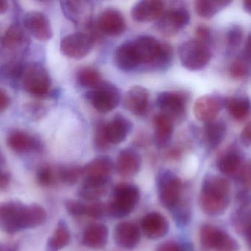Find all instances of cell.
I'll use <instances>...</instances> for the list:
<instances>
[{
	"mask_svg": "<svg viewBox=\"0 0 251 251\" xmlns=\"http://www.w3.org/2000/svg\"><path fill=\"white\" fill-rule=\"evenodd\" d=\"M230 200V183L222 176H206L202 181L199 202L205 214L212 217L223 214Z\"/></svg>",
	"mask_w": 251,
	"mask_h": 251,
	"instance_id": "1",
	"label": "cell"
},
{
	"mask_svg": "<svg viewBox=\"0 0 251 251\" xmlns=\"http://www.w3.org/2000/svg\"><path fill=\"white\" fill-rule=\"evenodd\" d=\"M111 201L106 205L107 214L114 218L128 216L140 200V191L136 185L122 183L114 189Z\"/></svg>",
	"mask_w": 251,
	"mask_h": 251,
	"instance_id": "2",
	"label": "cell"
},
{
	"mask_svg": "<svg viewBox=\"0 0 251 251\" xmlns=\"http://www.w3.org/2000/svg\"><path fill=\"white\" fill-rule=\"evenodd\" d=\"M30 45L28 33L20 23L11 25L1 40L0 58L23 59Z\"/></svg>",
	"mask_w": 251,
	"mask_h": 251,
	"instance_id": "3",
	"label": "cell"
},
{
	"mask_svg": "<svg viewBox=\"0 0 251 251\" xmlns=\"http://www.w3.org/2000/svg\"><path fill=\"white\" fill-rule=\"evenodd\" d=\"M178 53L182 66L190 71L202 70L212 57L210 47L197 39L182 44L179 48Z\"/></svg>",
	"mask_w": 251,
	"mask_h": 251,
	"instance_id": "4",
	"label": "cell"
},
{
	"mask_svg": "<svg viewBox=\"0 0 251 251\" xmlns=\"http://www.w3.org/2000/svg\"><path fill=\"white\" fill-rule=\"evenodd\" d=\"M51 78L48 70L39 63L26 65L21 79L23 89L36 98H44L49 93Z\"/></svg>",
	"mask_w": 251,
	"mask_h": 251,
	"instance_id": "5",
	"label": "cell"
},
{
	"mask_svg": "<svg viewBox=\"0 0 251 251\" xmlns=\"http://www.w3.org/2000/svg\"><path fill=\"white\" fill-rule=\"evenodd\" d=\"M157 188L160 202L173 211L181 202L183 184L178 176L170 170H161L157 177Z\"/></svg>",
	"mask_w": 251,
	"mask_h": 251,
	"instance_id": "6",
	"label": "cell"
},
{
	"mask_svg": "<svg viewBox=\"0 0 251 251\" xmlns=\"http://www.w3.org/2000/svg\"><path fill=\"white\" fill-rule=\"evenodd\" d=\"M85 97L92 106L100 113H108L120 104V90L109 82L102 81L93 89H89Z\"/></svg>",
	"mask_w": 251,
	"mask_h": 251,
	"instance_id": "7",
	"label": "cell"
},
{
	"mask_svg": "<svg viewBox=\"0 0 251 251\" xmlns=\"http://www.w3.org/2000/svg\"><path fill=\"white\" fill-rule=\"evenodd\" d=\"M25 208L18 201L0 202V229L9 234L24 230Z\"/></svg>",
	"mask_w": 251,
	"mask_h": 251,
	"instance_id": "8",
	"label": "cell"
},
{
	"mask_svg": "<svg viewBox=\"0 0 251 251\" xmlns=\"http://www.w3.org/2000/svg\"><path fill=\"white\" fill-rule=\"evenodd\" d=\"M190 22V15L184 8H172L164 11L156 20L155 27L165 36H176L183 30Z\"/></svg>",
	"mask_w": 251,
	"mask_h": 251,
	"instance_id": "9",
	"label": "cell"
},
{
	"mask_svg": "<svg viewBox=\"0 0 251 251\" xmlns=\"http://www.w3.org/2000/svg\"><path fill=\"white\" fill-rule=\"evenodd\" d=\"M95 43V40L89 33L76 32L63 38L60 48L65 56L80 59L90 53Z\"/></svg>",
	"mask_w": 251,
	"mask_h": 251,
	"instance_id": "10",
	"label": "cell"
},
{
	"mask_svg": "<svg viewBox=\"0 0 251 251\" xmlns=\"http://www.w3.org/2000/svg\"><path fill=\"white\" fill-rule=\"evenodd\" d=\"M156 105L161 114L175 120L183 118L186 111V95L179 92H163L158 95Z\"/></svg>",
	"mask_w": 251,
	"mask_h": 251,
	"instance_id": "11",
	"label": "cell"
},
{
	"mask_svg": "<svg viewBox=\"0 0 251 251\" xmlns=\"http://www.w3.org/2000/svg\"><path fill=\"white\" fill-rule=\"evenodd\" d=\"M225 106V100L217 95H206L201 97L194 104L193 111L197 120L208 123L217 120Z\"/></svg>",
	"mask_w": 251,
	"mask_h": 251,
	"instance_id": "12",
	"label": "cell"
},
{
	"mask_svg": "<svg viewBox=\"0 0 251 251\" xmlns=\"http://www.w3.org/2000/svg\"><path fill=\"white\" fill-rule=\"evenodd\" d=\"M23 27L38 40L46 42L52 39L50 22L45 14L39 11L27 13L23 18Z\"/></svg>",
	"mask_w": 251,
	"mask_h": 251,
	"instance_id": "13",
	"label": "cell"
},
{
	"mask_svg": "<svg viewBox=\"0 0 251 251\" xmlns=\"http://www.w3.org/2000/svg\"><path fill=\"white\" fill-rule=\"evenodd\" d=\"M96 26L100 33L113 37L120 36L126 30L124 17L114 8L104 10L98 17Z\"/></svg>",
	"mask_w": 251,
	"mask_h": 251,
	"instance_id": "14",
	"label": "cell"
},
{
	"mask_svg": "<svg viewBox=\"0 0 251 251\" xmlns=\"http://www.w3.org/2000/svg\"><path fill=\"white\" fill-rule=\"evenodd\" d=\"M132 42L139 65L145 64L152 67L159 55L161 43L150 36H139Z\"/></svg>",
	"mask_w": 251,
	"mask_h": 251,
	"instance_id": "15",
	"label": "cell"
},
{
	"mask_svg": "<svg viewBox=\"0 0 251 251\" xmlns=\"http://www.w3.org/2000/svg\"><path fill=\"white\" fill-rule=\"evenodd\" d=\"M61 8L67 20L76 25L87 27L92 23L91 5L85 1H62Z\"/></svg>",
	"mask_w": 251,
	"mask_h": 251,
	"instance_id": "16",
	"label": "cell"
},
{
	"mask_svg": "<svg viewBox=\"0 0 251 251\" xmlns=\"http://www.w3.org/2000/svg\"><path fill=\"white\" fill-rule=\"evenodd\" d=\"M114 239L117 246L124 249H133L140 242V227L132 222L119 223L114 228Z\"/></svg>",
	"mask_w": 251,
	"mask_h": 251,
	"instance_id": "17",
	"label": "cell"
},
{
	"mask_svg": "<svg viewBox=\"0 0 251 251\" xmlns=\"http://www.w3.org/2000/svg\"><path fill=\"white\" fill-rule=\"evenodd\" d=\"M164 2L159 0H142L133 5L131 17L138 23L156 21L164 13Z\"/></svg>",
	"mask_w": 251,
	"mask_h": 251,
	"instance_id": "18",
	"label": "cell"
},
{
	"mask_svg": "<svg viewBox=\"0 0 251 251\" xmlns=\"http://www.w3.org/2000/svg\"><path fill=\"white\" fill-rule=\"evenodd\" d=\"M170 228L166 217L158 212L146 214L141 222V229L148 239L155 240L167 234Z\"/></svg>",
	"mask_w": 251,
	"mask_h": 251,
	"instance_id": "19",
	"label": "cell"
},
{
	"mask_svg": "<svg viewBox=\"0 0 251 251\" xmlns=\"http://www.w3.org/2000/svg\"><path fill=\"white\" fill-rule=\"evenodd\" d=\"M133 128V124L121 114H117L113 120L105 124L104 132L110 145H118L126 140Z\"/></svg>",
	"mask_w": 251,
	"mask_h": 251,
	"instance_id": "20",
	"label": "cell"
},
{
	"mask_svg": "<svg viewBox=\"0 0 251 251\" xmlns=\"http://www.w3.org/2000/svg\"><path fill=\"white\" fill-rule=\"evenodd\" d=\"M149 103V92L141 86L132 87L126 92L123 99L125 108L131 114L142 116L145 114Z\"/></svg>",
	"mask_w": 251,
	"mask_h": 251,
	"instance_id": "21",
	"label": "cell"
},
{
	"mask_svg": "<svg viewBox=\"0 0 251 251\" xmlns=\"http://www.w3.org/2000/svg\"><path fill=\"white\" fill-rule=\"evenodd\" d=\"M141 166L142 158L139 152L132 148H126L119 153L115 168L120 176L129 177L137 174Z\"/></svg>",
	"mask_w": 251,
	"mask_h": 251,
	"instance_id": "22",
	"label": "cell"
},
{
	"mask_svg": "<svg viewBox=\"0 0 251 251\" xmlns=\"http://www.w3.org/2000/svg\"><path fill=\"white\" fill-rule=\"evenodd\" d=\"M7 143L12 151L18 153L38 151L42 148L40 141L22 130H13L7 139Z\"/></svg>",
	"mask_w": 251,
	"mask_h": 251,
	"instance_id": "23",
	"label": "cell"
},
{
	"mask_svg": "<svg viewBox=\"0 0 251 251\" xmlns=\"http://www.w3.org/2000/svg\"><path fill=\"white\" fill-rule=\"evenodd\" d=\"M154 143L158 149L167 148L174 131V122L164 114H157L153 120Z\"/></svg>",
	"mask_w": 251,
	"mask_h": 251,
	"instance_id": "24",
	"label": "cell"
},
{
	"mask_svg": "<svg viewBox=\"0 0 251 251\" xmlns=\"http://www.w3.org/2000/svg\"><path fill=\"white\" fill-rule=\"evenodd\" d=\"M114 61L116 67L122 71H133L139 67V61L132 41L122 44L116 49Z\"/></svg>",
	"mask_w": 251,
	"mask_h": 251,
	"instance_id": "25",
	"label": "cell"
},
{
	"mask_svg": "<svg viewBox=\"0 0 251 251\" xmlns=\"http://www.w3.org/2000/svg\"><path fill=\"white\" fill-rule=\"evenodd\" d=\"M108 230L102 223H95L86 227L83 232L82 243L92 249H102L106 245Z\"/></svg>",
	"mask_w": 251,
	"mask_h": 251,
	"instance_id": "26",
	"label": "cell"
},
{
	"mask_svg": "<svg viewBox=\"0 0 251 251\" xmlns=\"http://www.w3.org/2000/svg\"><path fill=\"white\" fill-rule=\"evenodd\" d=\"M114 168V163L109 157H97L83 167V176L85 177L111 179Z\"/></svg>",
	"mask_w": 251,
	"mask_h": 251,
	"instance_id": "27",
	"label": "cell"
},
{
	"mask_svg": "<svg viewBox=\"0 0 251 251\" xmlns=\"http://www.w3.org/2000/svg\"><path fill=\"white\" fill-rule=\"evenodd\" d=\"M227 127L223 120H215L205 123L203 127V138L210 149H215L224 140Z\"/></svg>",
	"mask_w": 251,
	"mask_h": 251,
	"instance_id": "28",
	"label": "cell"
},
{
	"mask_svg": "<svg viewBox=\"0 0 251 251\" xmlns=\"http://www.w3.org/2000/svg\"><path fill=\"white\" fill-rule=\"evenodd\" d=\"M242 166V158L236 148H230L219 158L217 167L226 176L237 175Z\"/></svg>",
	"mask_w": 251,
	"mask_h": 251,
	"instance_id": "29",
	"label": "cell"
},
{
	"mask_svg": "<svg viewBox=\"0 0 251 251\" xmlns=\"http://www.w3.org/2000/svg\"><path fill=\"white\" fill-rule=\"evenodd\" d=\"M225 106L234 120L243 121L251 111V102L247 97H232L225 100Z\"/></svg>",
	"mask_w": 251,
	"mask_h": 251,
	"instance_id": "30",
	"label": "cell"
},
{
	"mask_svg": "<svg viewBox=\"0 0 251 251\" xmlns=\"http://www.w3.org/2000/svg\"><path fill=\"white\" fill-rule=\"evenodd\" d=\"M231 3V1L220 0H198L195 2V8L198 15L205 19H211L223 11L226 7Z\"/></svg>",
	"mask_w": 251,
	"mask_h": 251,
	"instance_id": "31",
	"label": "cell"
},
{
	"mask_svg": "<svg viewBox=\"0 0 251 251\" xmlns=\"http://www.w3.org/2000/svg\"><path fill=\"white\" fill-rule=\"evenodd\" d=\"M48 214L43 207L37 204L25 205L24 228H35L46 222Z\"/></svg>",
	"mask_w": 251,
	"mask_h": 251,
	"instance_id": "32",
	"label": "cell"
},
{
	"mask_svg": "<svg viewBox=\"0 0 251 251\" xmlns=\"http://www.w3.org/2000/svg\"><path fill=\"white\" fill-rule=\"evenodd\" d=\"M70 241L71 235L70 230L66 223L61 220L58 223L55 233L52 237L50 238L48 247L51 251H57L67 247L70 243Z\"/></svg>",
	"mask_w": 251,
	"mask_h": 251,
	"instance_id": "33",
	"label": "cell"
},
{
	"mask_svg": "<svg viewBox=\"0 0 251 251\" xmlns=\"http://www.w3.org/2000/svg\"><path fill=\"white\" fill-rule=\"evenodd\" d=\"M56 172L58 180L68 186L75 184L83 176V167L78 165L61 166Z\"/></svg>",
	"mask_w": 251,
	"mask_h": 251,
	"instance_id": "34",
	"label": "cell"
},
{
	"mask_svg": "<svg viewBox=\"0 0 251 251\" xmlns=\"http://www.w3.org/2000/svg\"><path fill=\"white\" fill-rule=\"evenodd\" d=\"M223 230L212 226V225H204L201 227L200 239H201V246L205 251L214 250Z\"/></svg>",
	"mask_w": 251,
	"mask_h": 251,
	"instance_id": "35",
	"label": "cell"
},
{
	"mask_svg": "<svg viewBox=\"0 0 251 251\" xmlns=\"http://www.w3.org/2000/svg\"><path fill=\"white\" fill-rule=\"evenodd\" d=\"M77 81L80 86L91 89L98 86L102 80L100 73L96 69L83 67L77 72Z\"/></svg>",
	"mask_w": 251,
	"mask_h": 251,
	"instance_id": "36",
	"label": "cell"
},
{
	"mask_svg": "<svg viewBox=\"0 0 251 251\" xmlns=\"http://www.w3.org/2000/svg\"><path fill=\"white\" fill-rule=\"evenodd\" d=\"M251 214L247 208H240L233 217L235 227L239 233L243 235L248 240L250 239V226H251Z\"/></svg>",
	"mask_w": 251,
	"mask_h": 251,
	"instance_id": "37",
	"label": "cell"
},
{
	"mask_svg": "<svg viewBox=\"0 0 251 251\" xmlns=\"http://www.w3.org/2000/svg\"><path fill=\"white\" fill-rule=\"evenodd\" d=\"M36 180L42 187H50L58 180L57 172L48 164L41 166L36 173Z\"/></svg>",
	"mask_w": 251,
	"mask_h": 251,
	"instance_id": "38",
	"label": "cell"
},
{
	"mask_svg": "<svg viewBox=\"0 0 251 251\" xmlns=\"http://www.w3.org/2000/svg\"><path fill=\"white\" fill-rule=\"evenodd\" d=\"M173 48L168 44L161 43V50L156 61L152 66L156 70H165L171 65L173 61Z\"/></svg>",
	"mask_w": 251,
	"mask_h": 251,
	"instance_id": "39",
	"label": "cell"
},
{
	"mask_svg": "<svg viewBox=\"0 0 251 251\" xmlns=\"http://www.w3.org/2000/svg\"><path fill=\"white\" fill-rule=\"evenodd\" d=\"M214 250L215 251H239V245L234 238L223 230Z\"/></svg>",
	"mask_w": 251,
	"mask_h": 251,
	"instance_id": "40",
	"label": "cell"
},
{
	"mask_svg": "<svg viewBox=\"0 0 251 251\" xmlns=\"http://www.w3.org/2000/svg\"><path fill=\"white\" fill-rule=\"evenodd\" d=\"M248 62L244 59L236 60L229 67V74L230 77L236 80L245 78L249 73Z\"/></svg>",
	"mask_w": 251,
	"mask_h": 251,
	"instance_id": "41",
	"label": "cell"
},
{
	"mask_svg": "<svg viewBox=\"0 0 251 251\" xmlns=\"http://www.w3.org/2000/svg\"><path fill=\"white\" fill-rule=\"evenodd\" d=\"M108 187H83L79 189V196L86 201L95 202L106 194Z\"/></svg>",
	"mask_w": 251,
	"mask_h": 251,
	"instance_id": "42",
	"label": "cell"
},
{
	"mask_svg": "<svg viewBox=\"0 0 251 251\" xmlns=\"http://www.w3.org/2000/svg\"><path fill=\"white\" fill-rule=\"evenodd\" d=\"M243 30L237 25H232L226 33V42L230 48H236L242 43L243 39Z\"/></svg>",
	"mask_w": 251,
	"mask_h": 251,
	"instance_id": "43",
	"label": "cell"
},
{
	"mask_svg": "<svg viewBox=\"0 0 251 251\" xmlns=\"http://www.w3.org/2000/svg\"><path fill=\"white\" fill-rule=\"evenodd\" d=\"M105 124V123L103 122H99L95 128V145L97 149L100 151H105L108 149L110 145L108 141L106 140L105 132H104Z\"/></svg>",
	"mask_w": 251,
	"mask_h": 251,
	"instance_id": "44",
	"label": "cell"
},
{
	"mask_svg": "<svg viewBox=\"0 0 251 251\" xmlns=\"http://www.w3.org/2000/svg\"><path fill=\"white\" fill-rule=\"evenodd\" d=\"M107 214L106 205L100 201H95L86 205V214L94 219H101Z\"/></svg>",
	"mask_w": 251,
	"mask_h": 251,
	"instance_id": "45",
	"label": "cell"
},
{
	"mask_svg": "<svg viewBox=\"0 0 251 251\" xmlns=\"http://www.w3.org/2000/svg\"><path fill=\"white\" fill-rule=\"evenodd\" d=\"M67 211L70 215L80 217L86 215V204L75 200H67L65 202Z\"/></svg>",
	"mask_w": 251,
	"mask_h": 251,
	"instance_id": "46",
	"label": "cell"
},
{
	"mask_svg": "<svg viewBox=\"0 0 251 251\" xmlns=\"http://www.w3.org/2000/svg\"><path fill=\"white\" fill-rule=\"evenodd\" d=\"M239 183L243 187V190L248 191L251 186V165L250 163L242 164L240 170L236 175Z\"/></svg>",
	"mask_w": 251,
	"mask_h": 251,
	"instance_id": "47",
	"label": "cell"
},
{
	"mask_svg": "<svg viewBox=\"0 0 251 251\" xmlns=\"http://www.w3.org/2000/svg\"><path fill=\"white\" fill-rule=\"evenodd\" d=\"M197 40L209 46L210 43L212 42V34L211 30L205 25H199L195 30Z\"/></svg>",
	"mask_w": 251,
	"mask_h": 251,
	"instance_id": "48",
	"label": "cell"
},
{
	"mask_svg": "<svg viewBox=\"0 0 251 251\" xmlns=\"http://www.w3.org/2000/svg\"><path fill=\"white\" fill-rule=\"evenodd\" d=\"M155 251H182V246L175 241H167L161 244Z\"/></svg>",
	"mask_w": 251,
	"mask_h": 251,
	"instance_id": "49",
	"label": "cell"
},
{
	"mask_svg": "<svg viewBox=\"0 0 251 251\" xmlns=\"http://www.w3.org/2000/svg\"><path fill=\"white\" fill-rule=\"evenodd\" d=\"M251 123H248L244 127L243 130L241 133V141H242V144L245 145V147L249 148L251 146Z\"/></svg>",
	"mask_w": 251,
	"mask_h": 251,
	"instance_id": "50",
	"label": "cell"
},
{
	"mask_svg": "<svg viewBox=\"0 0 251 251\" xmlns=\"http://www.w3.org/2000/svg\"><path fill=\"white\" fill-rule=\"evenodd\" d=\"M10 104H11V98L5 91L0 89V112L7 109Z\"/></svg>",
	"mask_w": 251,
	"mask_h": 251,
	"instance_id": "51",
	"label": "cell"
},
{
	"mask_svg": "<svg viewBox=\"0 0 251 251\" xmlns=\"http://www.w3.org/2000/svg\"><path fill=\"white\" fill-rule=\"evenodd\" d=\"M11 179V175L9 173L0 170V189H4L8 187Z\"/></svg>",
	"mask_w": 251,
	"mask_h": 251,
	"instance_id": "52",
	"label": "cell"
},
{
	"mask_svg": "<svg viewBox=\"0 0 251 251\" xmlns=\"http://www.w3.org/2000/svg\"><path fill=\"white\" fill-rule=\"evenodd\" d=\"M8 9V2L5 0H0V14H5Z\"/></svg>",
	"mask_w": 251,
	"mask_h": 251,
	"instance_id": "53",
	"label": "cell"
},
{
	"mask_svg": "<svg viewBox=\"0 0 251 251\" xmlns=\"http://www.w3.org/2000/svg\"><path fill=\"white\" fill-rule=\"evenodd\" d=\"M242 5H243V9L245 12L248 13V14H251V2L250 0H245L244 1L243 3H242Z\"/></svg>",
	"mask_w": 251,
	"mask_h": 251,
	"instance_id": "54",
	"label": "cell"
}]
</instances>
